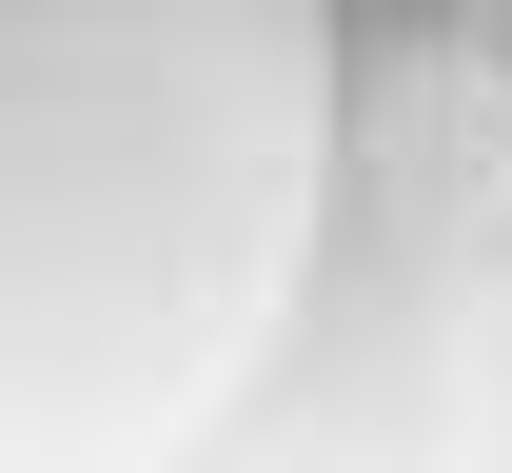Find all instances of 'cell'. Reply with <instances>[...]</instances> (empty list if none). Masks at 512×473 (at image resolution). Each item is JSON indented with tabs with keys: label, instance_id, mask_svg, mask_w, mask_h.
<instances>
[{
	"label": "cell",
	"instance_id": "obj_1",
	"mask_svg": "<svg viewBox=\"0 0 512 473\" xmlns=\"http://www.w3.org/2000/svg\"><path fill=\"white\" fill-rule=\"evenodd\" d=\"M335 198V0H0V473L197 454L276 375Z\"/></svg>",
	"mask_w": 512,
	"mask_h": 473
},
{
	"label": "cell",
	"instance_id": "obj_2",
	"mask_svg": "<svg viewBox=\"0 0 512 473\" xmlns=\"http://www.w3.org/2000/svg\"><path fill=\"white\" fill-rule=\"evenodd\" d=\"M355 178H375V217L394 237H512V60L453 20L434 60H394V79H355Z\"/></svg>",
	"mask_w": 512,
	"mask_h": 473
},
{
	"label": "cell",
	"instance_id": "obj_3",
	"mask_svg": "<svg viewBox=\"0 0 512 473\" xmlns=\"http://www.w3.org/2000/svg\"><path fill=\"white\" fill-rule=\"evenodd\" d=\"M453 20H473V40H493V60H512V0H453Z\"/></svg>",
	"mask_w": 512,
	"mask_h": 473
}]
</instances>
